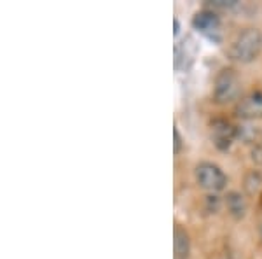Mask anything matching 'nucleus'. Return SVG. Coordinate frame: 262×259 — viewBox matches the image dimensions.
Listing matches in <instances>:
<instances>
[{
  "mask_svg": "<svg viewBox=\"0 0 262 259\" xmlns=\"http://www.w3.org/2000/svg\"><path fill=\"white\" fill-rule=\"evenodd\" d=\"M262 48V35L257 28H245L238 33L229 48V56L234 62L250 63L259 56Z\"/></svg>",
  "mask_w": 262,
  "mask_h": 259,
  "instance_id": "nucleus-1",
  "label": "nucleus"
},
{
  "mask_svg": "<svg viewBox=\"0 0 262 259\" xmlns=\"http://www.w3.org/2000/svg\"><path fill=\"white\" fill-rule=\"evenodd\" d=\"M194 175H196V182L200 184V188L210 191V193H219L227 184V177L222 172V168L210 161H201L200 165H196Z\"/></svg>",
  "mask_w": 262,
  "mask_h": 259,
  "instance_id": "nucleus-2",
  "label": "nucleus"
},
{
  "mask_svg": "<svg viewBox=\"0 0 262 259\" xmlns=\"http://www.w3.org/2000/svg\"><path fill=\"white\" fill-rule=\"evenodd\" d=\"M239 93V77L234 69H222L215 79L213 96L219 104L232 102Z\"/></svg>",
  "mask_w": 262,
  "mask_h": 259,
  "instance_id": "nucleus-3",
  "label": "nucleus"
},
{
  "mask_svg": "<svg viewBox=\"0 0 262 259\" xmlns=\"http://www.w3.org/2000/svg\"><path fill=\"white\" fill-rule=\"evenodd\" d=\"M234 112L245 121H252L262 117V91H250L236 104Z\"/></svg>",
  "mask_w": 262,
  "mask_h": 259,
  "instance_id": "nucleus-4",
  "label": "nucleus"
},
{
  "mask_svg": "<svg viewBox=\"0 0 262 259\" xmlns=\"http://www.w3.org/2000/svg\"><path fill=\"white\" fill-rule=\"evenodd\" d=\"M192 25L198 32L212 41H221V19L212 11H201L194 16Z\"/></svg>",
  "mask_w": 262,
  "mask_h": 259,
  "instance_id": "nucleus-5",
  "label": "nucleus"
},
{
  "mask_svg": "<svg viewBox=\"0 0 262 259\" xmlns=\"http://www.w3.org/2000/svg\"><path fill=\"white\" fill-rule=\"evenodd\" d=\"M212 135L215 146L221 151H226L231 147L232 140L238 135V128L234 125H231L227 119H215L212 123Z\"/></svg>",
  "mask_w": 262,
  "mask_h": 259,
  "instance_id": "nucleus-6",
  "label": "nucleus"
},
{
  "mask_svg": "<svg viewBox=\"0 0 262 259\" xmlns=\"http://www.w3.org/2000/svg\"><path fill=\"white\" fill-rule=\"evenodd\" d=\"M226 207L227 212L232 215L234 219H243L247 215V198L245 194H242L239 191H229L226 194Z\"/></svg>",
  "mask_w": 262,
  "mask_h": 259,
  "instance_id": "nucleus-7",
  "label": "nucleus"
},
{
  "mask_svg": "<svg viewBox=\"0 0 262 259\" xmlns=\"http://www.w3.org/2000/svg\"><path fill=\"white\" fill-rule=\"evenodd\" d=\"M173 252H175V259H187L189 252H191V238H189L187 231L182 228H175L173 233Z\"/></svg>",
  "mask_w": 262,
  "mask_h": 259,
  "instance_id": "nucleus-8",
  "label": "nucleus"
},
{
  "mask_svg": "<svg viewBox=\"0 0 262 259\" xmlns=\"http://www.w3.org/2000/svg\"><path fill=\"white\" fill-rule=\"evenodd\" d=\"M243 189L248 196H255L262 191V173L259 170H252L245 175L243 179Z\"/></svg>",
  "mask_w": 262,
  "mask_h": 259,
  "instance_id": "nucleus-9",
  "label": "nucleus"
},
{
  "mask_svg": "<svg viewBox=\"0 0 262 259\" xmlns=\"http://www.w3.org/2000/svg\"><path fill=\"white\" fill-rule=\"evenodd\" d=\"M252 160L255 163H262V147L260 146H255L252 149Z\"/></svg>",
  "mask_w": 262,
  "mask_h": 259,
  "instance_id": "nucleus-10",
  "label": "nucleus"
},
{
  "mask_svg": "<svg viewBox=\"0 0 262 259\" xmlns=\"http://www.w3.org/2000/svg\"><path fill=\"white\" fill-rule=\"evenodd\" d=\"M173 137H175V154H179L180 152V147H182V137L179 133V130H173Z\"/></svg>",
  "mask_w": 262,
  "mask_h": 259,
  "instance_id": "nucleus-11",
  "label": "nucleus"
},
{
  "mask_svg": "<svg viewBox=\"0 0 262 259\" xmlns=\"http://www.w3.org/2000/svg\"><path fill=\"white\" fill-rule=\"evenodd\" d=\"M259 231H260V238H262V223H260V228H259Z\"/></svg>",
  "mask_w": 262,
  "mask_h": 259,
  "instance_id": "nucleus-12",
  "label": "nucleus"
}]
</instances>
